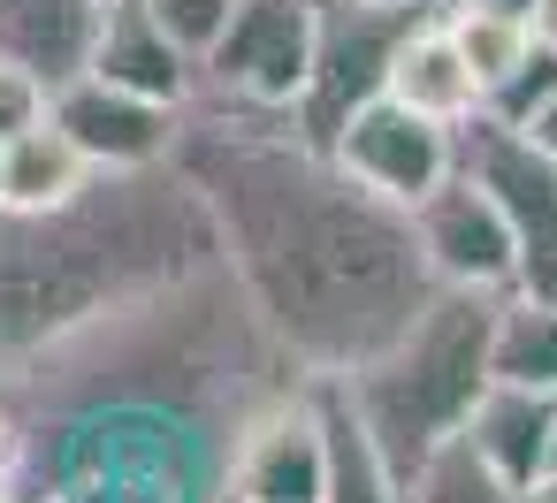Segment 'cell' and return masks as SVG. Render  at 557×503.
<instances>
[{
  "label": "cell",
  "mask_w": 557,
  "mask_h": 503,
  "mask_svg": "<svg viewBox=\"0 0 557 503\" xmlns=\"http://www.w3.org/2000/svg\"><path fill=\"white\" fill-rule=\"evenodd\" d=\"M549 419H557V389H527V381L488 374V389L473 397L458 435L496 480L527 488L534 473H549Z\"/></svg>",
  "instance_id": "obj_13"
},
{
  "label": "cell",
  "mask_w": 557,
  "mask_h": 503,
  "mask_svg": "<svg viewBox=\"0 0 557 503\" xmlns=\"http://www.w3.org/2000/svg\"><path fill=\"white\" fill-rule=\"evenodd\" d=\"M428 9H412V0H321V47H313V85L298 100V130L313 146H329V130L374 100L389 85V54L397 39L420 24Z\"/></svg>",
  "instance_id": "obj_7"
},
{
  "label": "cell",
  "mask_w": 557,
  "mask_h": 503,
  "mask_svg": "<svg viewBox=\"0 0 557 503\" xmlns=\"http://www.w3.org/2000/svg\"><path fill=\"white\" fill-rule=\"evenodd\" d=\"M549 473H557V419H549Z\"/></svg>",
  "instance_id": "obj_27"
},
{
  "label": "cell",
  "mask_w": 557,
  "mask_h": 503,
  "mask_svg": "<svg viewBox=\"0 0 557 503\" xmlns=\"http://www.w3.org/2000/svg\"><path fill=\"white\" fill-rule=\"evenodd\" d=\"M412 237H420V260L435 275V290H511L519 275V237L504 222V206L466 176L450 168L420 206H412Z\"/></svg>",
  "instance_id": "obj_10"
},
{
  "label": "cell",
  "mask_w": 557,
  "mask_h": 503,
  "mask_svg": "<svg viewBox=\"0 0 557 503\" xmlns=\"http://www.w3.org/2000/svg\"><path fill=\"white\" fill-rule=\"evenodd\" d=\"M85 70L108 77V85H123V92L169 100V108H184V100L199 92V54H184V47L169 39V24L146 9V0H108Z\"/></svg>",
  "instance_id": "obj_12"
},
{
  "label": "cell",
  "mask_w": 557,
  "mask_h": 503,
  "mask_svg": "<svg viewBox=\"0 0 557 503\" xmlns=\"http://www.w3.org/2000/svg\"><path fill=\"white\" fill-rule=\"evenodd\" d=\"M329 480V412H321V374L260 404L237 435L230 457V503H321Z\"/></svg>",
  "instance_id": "obj_9"
},
{
  "label": "cell",
  "mask_w": 557,
  "mask_h": 503,
  "mask_svg": "<svg viewBox=\"0 0 557 503\" xmlns=\"http://www.w3.org/2000/svg\"><path fill=\"white\" fill-rule=\"evenodd\" d=\"M176 168L214 214L222 267L237 275L260 328L321 381L367 366L428 298L412 214L367 191L298 115L184 100Z\"/></svg>",
  "instance_id": "obj_2"
},
{
  "label": "cell",
  "mask_w": 557,
  "mask_h": 503,
  "mask_svg": "<svg viewBox=\"0 0 557 503\" xmlns=\"http://www.w3.org/2000/svg\"><path fill=\"white\" fill-rule=\"evenodd\" d=\"M504 298V290H496ZM496 298L488 290H435L367 366L336 374L351 412L367 419V435L382 442V457L405 473L428 450H443L473 397L488 389V328H496Z\"/></svg>",
  "instance_id": "obj_4"
},
{
  "label": "cell",
  "mask_w": 557,
  "mask_h": 503,
  "mask_svg": "<svg viewBox=\"0 0 557 503\" xmlns=\"http://www.w3.org/2000/svg\"><path fill=\"white\" fill-rule=\"evenodd\" d=\"M527 138H534V146H542V153L557 161V92H549V108H534V123H527Z\"/></svg>",
  "instance_id": "obj_24"
},
{
  "label": "cell",
  "mask_w": 557,
  "mask_h": 503,
  "mask_svg": "<svg viewBox=\"0 0 557 503\" xmlns=\"http://www.w3.org/2000/svg\"><path fill=\"white\" fill-rule=\"evenodd\" d=\"M458 168L504 206V222H511V237H519V275H511V290L557 298V161H549L527 130L473 115V123H458Z\"/></svg>",
  "instance_id": "obj_6"
},
{
  "label": "cell",
  "mask_w": 557,
  "mask_h": 503,
  "mask_svg": "<svg viewBox=\"0 0 557 503\" xmlns=\"http://www.w3.org/2000/svg\"><path fill=\"white\" fill-rule=\"evenodd\" d=\"M92 176H100V168L85 161V146H77L54 115L0 146V206H62V199H77Z\"/></svg>",
  "instance_id": "obj_16"
},
{
  "label": "cell",
  "mask_w": 557,
  "mask_h": 503,
  "mask_svg": "<svg viewBox=\"0 0 557 503\" xmlns=\"http://www.w3.org/2000/svg\"><path fill=\"white\" fill-rule=\"evenodd\" d=\"M412 9H428V0H412Z\"/></svg>",
  "instance_id": "obj_29"
},
{
  "label": "cell",
  "mask_w": 557,
  "mask_h": 503,
  "mask_svg": "<svg viewBox=\"0 0 557 503\" xmlns=\"http://www.w3.org/2000/svg\"><path fill=\"white\" fill-rule=\"evenodd\" d=\"M146 9L169 24V39H176L184 54H207V47L222 39V24L237 16V0H146Z\"/></svg>",
  "instance_id": "obj_22"
},
{
  "label": "cell",
  "mask_w": 557,
  "mask_h": 503,
  "mask_svg": "<svg viewBox=\"0 0 557 503\" xmlns=\"http://www.w3.org/2000/svg\"><path fill=\"white\" fill-rule=\"evenodd\" d=\"M306 366L214 260L0 366L9 503H230V457Z\"/></svg>",
  "instance_id": "obj_1"
},
{
  "label": "cell",
  "mask_w": 557,
  "mask_h": 503,
  "mask_svg": "<svg viewBox=\"0 0 557 503\" xmlns=\"http://www.w3.org/2000/svg\"><path fill=\"white\" fill-rule=\"evenodd\" d=\"M214 260V214L176 161L100 168L62 206H0V366Z\"/></svg>",
  "instance_id": "obj_3"
},
{
  "label": "cell",
  "mask_w": 557,
  "mask_h": 503,
  "mask_svg": "<svg viewBox=\"0 0 557 503\" xmlns=\"http://www.w3.org/2000/svg\"><path fill=\"white\" fill-rule=\"evenodd\" d=\"M389 100H405L412 115H435V123H473L481 115V77H473V62L458 54V39H450V24L428 9L405 39H397V54H389V85H382Z\"/></svg>",
  "instance_id": "obj_15"
},
{
  "label": "cell",
  "mask_w": 557,
  "mask_h": 503,
  "mask_svg": "<svg viewBox=\"0 0 557 503\" xmlns=\"http://www.w3.org/2000/svg\"><path fill=\"white\" fill-rule=\"evenodd\" d=\"M443 24H450V39H458V54L473 62V77H481V92L534 47V24L527 16H504V9H481V0H466V9H443Z\"/></svg>",
  "instance_id": "obj_20"
},
{
  "label": "cell",
  "mask_w": 557,
  "mask_h": 503,
  "mask_svg": "<svg viewBox=\"0 0 557 503\" xmlns=\"http://www.w3.org/2000/svg\"><path fill=\"white\" fill-rule=\"evenodd\" d=\"M321 412H329V480H321V503H397V465L382 457V442L351 412L344 381H321Z\"/></svg>",
  "instance_id": "obj_17"
},
{
  "label": "cell",
  "mask_w": 557,
  "mask_h": 503,
  "mask_svg": "<svg viewBox=\"0 0 557 503\" xmlns=\"http://www.w3.org/2000/svg\"><path fill=\"white\" fill-rule=\"evenodd\" d=\"M0 503H9V465H0Z\"/></svg>",
  "instance_id": "obj_28"
},
{
  "label": "cell",
  "mask_w": 557,
  "mask_h": 503,
  "mask_svg": "<svg viewBox=\"0 0 557 503\" xmlns=\"http://www.w3.org/2000/svg\"><path fill=\"white\" fill-rule=\"evenodd\" d=\"M108 0H0V62L47 77L54 92L85 77Z\"/></svg>",
  "instance_id": "obj_14"
},
{
  "label": "cell",
  "mask_w": 557,
  "mask_h": 503,
  "mask_svg": "<svg viewBox=\"0 0 557 503\" xmlns=\"http://www.w3.org/2000/svg\"><path fill=\"white\" fill-rule=\"evenodd\" d=\"M488 366H496L504 381L557 389V298L504 290V298H496V328H488Z\"/></svg>",
  "instance_id": "obj_18"
},
{
  "label": "cell",
  "mask_w": 557,
  "mask_h": 503,
  "mask_svg": "<svg viewBox=\"0 0 557 503\" xmlns=\"http://www.w3.org/2000/svg\"><path fill=\"white\" fill-rule=\"evenodd\" d=\"M47 115H54V85L32 77V70H16V62H0V146L24 138V130L47 123Z\"/></svg>",
  "instance_id": "obj_23"
},
{
  "label": "cell",
  "mask_w": 557,
  "mask_h": 503,
  "mask_svg": "<svg viewBox=\"0 0 557 503\" xmlns=\"http://www.w3.org/2000/svg\"><path fill=\"white\" fill-rule=\"evenodd\" d=\"M534 32H542V39L557 47V0H542V16H534Z\"/></svg>",
  "instance_id": "obj_26"
},
{
  "label": "cell",
  "mask_w": 557,
  "mask_h": 503,
  "mask_svg": "<svg viewBox=\"0 0 557 503\" xmlns=\"http://www.w3.org/2000/svg\"><path fill=\"white\" fill-rule=\"evenodd\" d=\"M549 92H557V47L534 32V47H527V54H519L488 92H481V115H488V123L527 130V123H534V108H549Z\"/></svg>",
  "instance_id": "obj_21"
},
{
  "label": "cell",
  "mask_w": 557,
  "mask_h": 503,
  "mask_svg": "<svg viewBox=\"0 0 557 503\" xmlns=\"http://www.w3.org/2000/svg\"><path fill=\"white\" fill-rule=\"evenodd\" d=\"M54 123L85 146L92 168H169L176 161V138H184V108L146 100V92H123V85H108L92 70L54 92Z\"/></svg>",
  "instance_id": "obj_11"
},
{
  "label": "cell",
  "mask_w": 557,
  "mask_h": 503,
  "mask_svg": "<svg viewBox=\"0 0 557 503\" xmlns=\"http://www.w3.org/2000/svg\"><path fill=\"white\" fill-rule=\"evenodd\" d=\"M329 153H336L367 191H382L389 206L412 214V206L458 168V130L435 123V115H412V108L389 100V92H374V100H359V108L329 130Z\"/></svg>",
  "instance_id": "obj_8"
},
{
  "label": "cell",
  "mask_w": 557,
  "mask_h": 503,
  "mask_svg": "<svg viewBox=\"0 0 557 503\" xmlns=\"http://www.w3.org/2000/svg\"><path fill=\"white\" fill-rule=\"evenodd\" d=\"M397 503H511V480H496L466 450V435H450L443 450H428L420 465L397 473Z\"/></svg>",
  "instance_id": "obj_19"
},
{
  "label": "cell",
  "mask_w": 557,
  "mask_h": 503,
  "mask_svg": "<svg viewBox=\"0 0 557 503\" xmlns=\"http://www.w3.org/2000/svg\"><path fill=\"white\" fill-rule=\"evenodd\" d=\"M321 47V0H237L222 39L199 54V100L298 115Z\"/></svg>",
  "instance_id": "obj_5"
},
{
  "label": "cell",
  "mask_w": 557,
  "mask_h": 503,
  "mask_svg": "<svg viewBox=\"0 0 557 503\" xmlns=\"http://www.w3.org/2000/svg\"><path fill=\"white\" fill-rule=\"evenodd\" d=\"M511 503H557V473H534L527 488H511Z\"/></svg>",
  "instance_id": "obj_25"
}]
</instances>
